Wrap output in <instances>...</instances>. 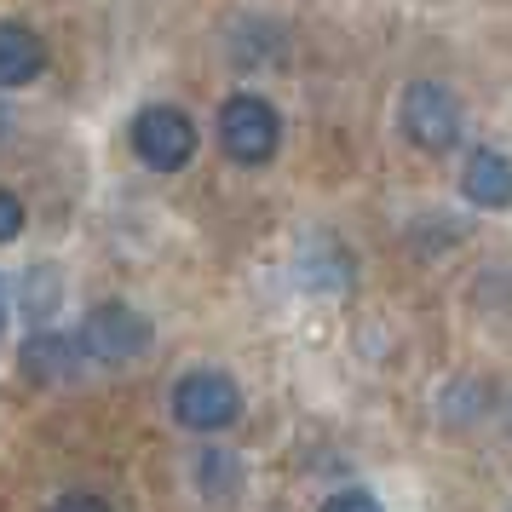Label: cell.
<instances>
[{
    "label": "cell",
    "mask_w": 512,
    "mask_h": 512,
    "mask_svg": "<svg viewBox=\"0 0 512 512\" xmlns=\"http://www.w3.org/2000/svg\"><path fill=\"white\" fill-rule=\"evenodd\" d=\"M397 133L426 156H443L449 144H461V98L443 81H409L397 98Z\"/></svg>",
    "instance_id": "1"
},
{
    "label": "cell",
    "mask_w": 512,
    "mask_h": 512,
    "mask_svg": "<svg viewBox=\"0 0 512 512\" xmlns=\"http://www.w3.org/2000/svg\"><path fill=\"white\" fill-rule=\"evenodd\" d=\"M196 484H202V495H208V501H219V507H225V501H236V495H242V461H236V455H225V449H208V455L196 461Z\"/></svg>",
    "instance_id": "10"
},
{
    "label": "cell",
    "mask_w": 512,
    "mask_h": 512,
    "mask_svg": "<svg viewBox=\"0 0 512 512\" xmlns=\"http://www.w3.org/2000/svg\"><path fill=\"white\" fill-rule=\"evenodd\" d=\"M41 70H47V41L18 18H0V93L29 87Z\"/></svg>",
    "instance_id": "6"
},
{
    "label": "cell",
    "mask_w": 512,
    "mask_h": 512,
    "mask_svg": "<svg viewBox=\"0 0 512 512\" xmlns=\"http://www.w3.org/2000/svg\"><path fill=\"white\" fill-rule=\"evenodd\" d=\"M219 144H225V156L242 167H265L277 156L282 144V121L277 110L254 93H236L225 98V110H219Z\"/></svg>",
    "instance_id": "4"
},
{
    "label": "cell",
    "mask_w": 512,
    "mask_h": 512,
    "mask_svg": "<svg viewBox=\"0 0 512 512\" xmlns=\"http://www.w3.org/2000/svg\"><path fill=\"white\" fill-rule=\"evenodd\" d=\"M52 512H110V501H98V495H87V489H70V495L52 501Z\"/></svg>",
    "instance_id": "14"
},
{
    "label": "cell",
    "mask_w": 512,
    "mask_h": 512,
    "mask_svg": "<svg viewBox=\"0 0 512 512\" xmlns=\"http://www.w3.org/2000/svg\"><path fill=\"white\" fill-rule=\"evenodd\" d=\"M24 225H29V213H24V202H18V190L0 185V248H6V242H18Z\"/></svg>",
    "instance_id": "12"
},
{
    "label": "cell",
    "mask_w": 512,
    "mask_h": 512,
    "mask_svg": "<svg viewBox=\"0 0 512 512\" xmlns=\"http://www.w3.org/2000/svg\"><path fill=\"white\" fill-rule=\"evenodd\" d=\"M323 512H386L380 501H374L369 489H340V495H328Z\"/></svg>",
    "instance_id": "13"
},
{
    "label": "cell",
    "mask_w": 512,
    "mask_h": 512,
    "mask_svg": "<svg viewBox=\"0 0 512 512\" xmlns=\"http://www.w3.org/2000/svg\"><path fill=\"white\" fill-rule=\"evenodd\" d=\"M75 363H81V346H75L70 334H58V328H29L24 351H18V369L29 374V380H70Z\"/></svg>",
    "instance_id": "7"
},
{
    "label": "cell",
    "mask_w": 512,
    "mask_h": 512,
    "mask_svg": "<svg viewBox=\"0 0 512 512\" xmlns=\"http://www.w3.org/2000/svg\"><path fill=\"white\" fill-rule=\"evenodd\" d=\"M0 323H6V282H0Z\"/></svg>",
    "instance_id": "15"
},
{
    "label": "cell",
    "mask_w": 512,
    "mask_h": 512,
    "mask_svg": "<svg viewBox=\"0 0 512 512\" xmlns=\"http://www.w3.org/2000/svg\"><path fill=\"white\" fill-rule=\"evenodd\" d=\"M507 432H512V403H507Z\"/></svg>",
    "instance_id": "17"
},
{
    "label": "cell",
    "mask_w": 512,
    "mask_h": 512,
    "mask_svg": "<svg viewBox=\"0 0 512 512\" xmlns=\"http://www.w3.org/2000/svg\"><path fill=\"white\" fill-rule=\"evenodd\" d=\"M133 156L150 173H179L196 156V121L179 104H150L133 116Z\"/></svg>",
    "instance_id": "5"
},
{
    "label": "cell",
    "mask_w": 512,
    "mask_h": 512,
    "mask_svg": "<svg viewBox=\"0 0 512 512\" xmlns=\"http://www.w3.org/2000/svg\"><path fill=\"white\" fill-rule=\"evenodd\" d=\"M75 346H81V357H87V363L116 369V363H133V357H144V351H150V323H144L133 305L104 300V305H93V311L81 317V328H75Z\"/></svg>",
    "instance_id": "2"
},
{
    "label": "cell",
    "mask_w": 512,
    "mask_h": 512,
    "mask_svg": "<svg viewBox=\"0 0 512 512\" xmlns=\"http://www.w3.org/2000/svg\"><path fill=\"white\" fill-rule=\"evenodd\" d=\"M173 420L185 432H225L242 420V386L219 369H190L173 386Z\"/></svg>",
    "instance_id": "3"
},
{
    "label": "cell",
    "mask_w": 512,
    "mask_h": 512,
    "mask_svg": "<svg viewBox=\"0 0 512 512\" xmlns=\"http://www.w3.org/2000/svg\"><path fill=\"white\" fill-rule=\"evenodd\" d=\"M24 311L35 328L52 323V311H58V277H52L47 265H35V271H24Z\"/></svg>",
    "instance_id": "11"
},
{
    "label": "cell",
    "mask_w": 512,
    "mask_h": 512,
    "mask_svg": "<svg viewBox=\"0 0 512 512\" xmlns=\"http://www.w3.org/2000/svg\"><path fill=\"white\" fill-rule=\"evenodd\" d=\"M0 139H6V110H0Z\"/></svg>",
    "instance_id": "16"
},
{
    "label": "cell",
    "mask_w": 512,
    "mask_h": 512,
    "mask_svg": "<svg viewBox=\"0 0 512 512\" xmlns=\"http://www.w3.org/2000/svg\"><path fill=\"white\" fill-rule=\"evenodd\" d=\"M438 415L449 420V426H478V420L489 415V386L478 380V374H461V380H449V386H443Z\"/></svg>",
    "instance_id": "9"
},
{
    "label": "cell",
    "mask_w": 512,
    "mask_h": 512,
    "mask_svg": "<svg viewBox=\"0 0 512 512\" xmlns=\"http://www.w3.org/2000/svg\"><path fill=\"white\" fill-rule=\"evenodd\" d=\"M461 190L472 208H512V162L501 156V150H472L466 156V173H461Z\"/></svg>",
    "instance_id": "8"
}]
</instances>
